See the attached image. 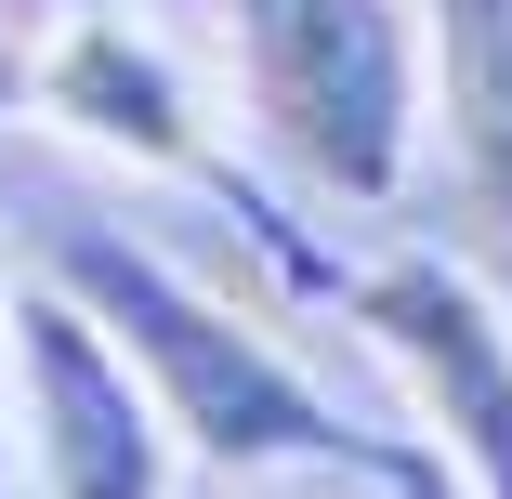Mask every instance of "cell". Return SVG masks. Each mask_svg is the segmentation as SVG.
Here are the masks:
<instances>
[{
  "mask_svg": "<svg viewBox=\"0 0 512 499\" xmlns=\"http://www.w3.org/2000/svg\"><path fill=\"white\" fill-rule=\"evenodd\" d=\"M40 276L106 316V342L145 368V394L171 408V434H184L197 473H368V434L342 421V394L263 316H237L211 276H184L158 237L66 224L40 250Z\"/></svg>",
  "mask_w": 512,
  "mask_h": 499,
  "instance_id": "obj_1",
  "label": "cell"
},
{
  "mask_svg": "<svg viewBox=\"0 0 512 499\" xmlns=\"http://www.w3.org/2000/svg\"><path fill=\"white\" fill-rule=\"evenodd\" d=\"M250 145L289 158L329 211H394L434 158L421 0H211Z\"/></svg>",
  "mask_w": 512,
  "mask_h": 499,
  "instance_id": "obj_2",
  "label": "cell"
},
{
  "mask_svg": "<svg viewBox=\"0 0 512 499\" xmlns=\"http://www.w3.org/2000/svg\"><path fill=\"white\" fill-rule=\"evenodd\" d=\"M14 473H27V499H184V473H197L145 368L40 263L14 276Z\"/></svg>",
  "mask_w": 512,
  "mask_h": 499,
  "instance_id": "obj_3",
  "label": "cell"
},
{
  "mask_svg": "<svg viewBox=\"0 0 512 499\" xmlns=\"http://www.w3.org/2000/svg\"><path fill=\"white\" fill-rule=\"evenodd\" d=\"M342 316L394 368L421 447L473 499H512V316H499V289L447 250H381V263H342Z\"/></svg>",
  "mask_w": 512,
  "mask_h": 499,
  "instance_id": "obj_4",
  "label": "cell"
},
{
  "mask_svg": "<svg viewBox=\"0 0 512 499\" xmlns=\"http://www.w3.org/2000/svg\"><path fill=\"white\" fill-rule=\"evenodd\" d=\"M27 106L119 158V171H184V184H224L211 171V132H197V92L171 66V40L132 14V0H66V14L27 27Z\"/></svg>",
  "mask_w": 512,
  "mask_h": 499,
  "instance_id": "obj_5",
  "label": "cell"
},
{
  "mask_svg": "<svg viewBox=\"0 0 512 499\" xmlns=\"http://www.w3.org/2000/svg\"><path fill=\"white\" fill-rule=\"evenodd\" d=\"M434 40V145L473 224H512V0H421Z\"/></svg>",
  "mask_w": 512,
  "mask_h": 499,
  "instance_id": "obj_6",
  "label": "cell"
},
{
  "mask_svg": "<svg viewBox=\"0 0 512 499\" xmlns=\"http://www.w3.org/2000/svg\"><path fill=\"white\" fill-rule=\"evenodd\" d=\"M368 486H381V499H473L421 434H368Z\"/></svg>",
  "mask_w": 512,
  "mask_h": 499,
  "instance_id": "obj_7",
  "label": "cell"
},
{
  "mask_svg": "<svg viewBox=\"0 0 512 499\" xmlns=\"http://www.w3.org/2000/svg\"><path fill=\"white\" fill-rule=\"evenodd\" d=\"M0 499H27V473H14V276H0Z\"/></svg>",
  "mask_w": 512,
  "mask_h": 499,
  "instance_id": "obj_8",
  "label": "cell"
},
{
  "mask_svg": "<svg viewBox=\"0 0 512 499\" xmlns=\"http://www.w3.org/2000/svg\"><path fill=\"white\" fill-rule=\"evenodd\" d=\"M184 499H276V473H184Z\"/></svg>",
  "mask_w": 512,
  "mask_h": 499,
  "instance_id": "obj_9",
  "label": "cell"
}]
</instances>
